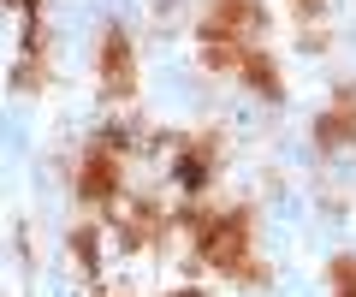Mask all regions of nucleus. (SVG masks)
Returning a JSON list of instances; mask_svg holds the SVG:
<instances>
[{
	"label": "nucleus",
	"instance_id": "3",
	"mask_svg": "<svg viewBox=\"0 0 356 297\" xmlns=\"http://www.w3.org/2000/svg\"><path fill=\"white\" fill-rule=\"evenodd\" d=\"M119 184H125V172H119V149H113V137H102L83 161H77V196H89V202H113Z\"/></svg>",
	"mask_w": 356,
	"mask_h": 297
},
{
	"label": "nucleus",
	"instance_id": "1",
	"mask_svg": "<svg viewBox=\"0 0 356 297\" xmlns=\"http://www.w3.org/2000/svg\"><path fill=\"white\" fill-rule=\"evenodd\" d=\"M250 250H255L250 208H232V214L202 220V256H208V268H220L226 280H261V262H255Z\"/></svg>",
	"mask_w": 356,
	"mask_h": 297
},
{
	"label": "nucleus",
	"instance_id": "8",
	"mask_svg": "<svg viewBox=\"0 0 356 297\" xmlns=\"http://www.w3.org/2000/svg\"><path fill=\"white\" fill-rule=\"evenodd\" d=\"M315 6H321V0H297V13H315Z\"/></svg>",
	"mask_w": 356,
	"mask_h": 297
},
{
	"label": "nucleus",
	"instance_id": "9",
	"mask_svg": "<svg viewBox=\"0 0 356 297\" xmlns=\"http://www.w3.org/2000/svg\"><path fill=\"white\" fill-rule=\"evenodd\" d=\"M172 297H208V291H172Z\"/></svg>",
	"mask_w": 356,
	"mask_h": 297
},
{
	"label": "nucleus",
	"instance_id": "6",
	"mask_svg": "<svg viewBox=\"0 0 356 297\" xmlns=\"http://www.w3.org/2000/svg\"><path fill=\"white\" fill-rule=\"evenodd\" d=\"M243 83H250L255 95H261V102H280L285 95V83H280V72H273V60H267V48H255L250 60H243V72H238Z\"/></svg>",
	"mask_w": 356,
	"mask_h": 297
},
{
	"label": "nucleus",
	"instance_id": "2",
	"mask_svg": "<svg viewBox=\"0 0 356 297\" xmlns=\"http://www.w3.org/2000/svg\"><path fill=\"white\" fill-rule=\"evenodd\" d=\"M102 90L107 102H131L137 95V54H131V36L125 30H102Z\"/></svg>",
	"mask_w": 356,
	"mask_h": 297
},
{
	"label": "nucleus",
	"instance_id": "4",
	"mask_svg": "<svg viewBox=\"0 0 356 297\" xmlns=\"http://www.w3.org/2000/svg\"><path fill=\"white\" fill-rule=\"evenodd\" d=\"M315 143L321 149H350L356 143V83H344V90L332 95V107L315 119Z\"/></svg>",
	"mask_w": 356,
	"mask_h": 297
},
{
	"label": "nucleus",
	"instance_id": "5",
	"mask_svg": "<svg viewBox=\"0 0 356 297\" xmlns=\"http://www.w3.org/2000/svg\"><path fill=\"white\" fill-rule=\"evenodd\" d=\"M261 0H214V13H208L202 30H220V36H243L255 42V30H261Z\"/></svg>",
	"mask_w": 356,
	"mask_h": 297
},
{
	"label": "nucleus",
	"instance_id": "7",
	"mask_svg": "<svg viewBox=\"0 0 356 297\" xmlns=\"http://www.w3.org/2000/svg\"><path fill=\"white\" fill-rule=\"evenodd\" d=\"M332 297H356V256L332 262Z\"/></svg>",
	"mask_w": 356,
	"mask_h": 297
}]
</instances>
